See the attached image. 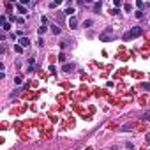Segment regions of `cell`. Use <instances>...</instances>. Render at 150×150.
<instances>
[{"label":"cell","instance_id":"obj_1","mask_svg":"<svg viewBox=\"0 0 150 150\" xmlns=\"http://www.w3.org/2000/svg\"><path fill=\"white\" fill-rule=\"evenodd\" d=\"M141 35V27H133L131 30H127L124 35H122V39L124 41H131V39H136V37Z\"/></svg>","mask_w":150,"mask_h":150},{"label":"cell","instance_id":"obj_2","mask_svg":"<svg viewBox=\"0 0 150 150\" xmlns=\"http://www.w3.org/2000/svg\"><path fill=\"white\" fill-rule=\"evenodd\" d=\"M113 28H106L102 34H99V39L101 41H104V43H108V41H111V39H113Z\"/></svg>","mask_w":150,"mask_h":150},{"label":"cell","instance_id":"obj_3","mask_svg":"<svg viewBox=\"0 0 150 150\" xmlns=\"http://www.w3.org/2000/svg\"><path fill=\"white\" fill-rule=\"evenodd\" d=\"M28 44H30V39H28V37H25V35H21V37H20V46H21V48H28Z\"/></svg>","mask_w":150,"mask_h":150},{"label":"cell","instance_id":"obj_4","mask_svg":"<svg viewBox=\"0 0 150 150\" xmlns=\"http://www.w3.org/2000/svg\"><path fill=\"white\" fill-rule=\"evenodd\" d=\"M69 27H71V28H76V27H78V18H76V16H71V18H69Z\"/></svg>","mask_w":150,"mask_h":150},{"label":"cell","instance_id":"obj_5","mask_svg":"<svg viewBox=\"0 0 150 150\" xmlns=\"http://www.w3.org/2000/svg\"><path fill=\"white\" fill-rule=\"evenodd\" d=\"M51 32H53L55 35H57V34H60L62 30H60V27H58V25H51Z\"/></svg>","mask_w":150,"mask_h":150},{"label":"cell","instance_id":"obj_6","mask_svg":"<svg viewBox=\"0 0 150 150\" xmlns=\"http://www.w3.org/2000/svg\"><path fill=\"white\" fill-rule=\"evenodd\" d=\"M72 69H74V64H65V65H64V71H65V72H71Z\"/></svg>","mask_w":150,"mask_h":150},{"label":"cell","instance_id":"obj_7","mask_svg":"<svg viewBox=\"0 0 150 150\" xmlns=\"http://www.w3.org/2000/svg\"><path fill=\"white\" fill-rule=\"evenodd\" d=\"M16 9H18V11H20L21 14H27V9H25V7H23L21 4H16Z\"/></svg>","mask_w":150,"mask_h":150},{"label":"cell","instance_id":"obj_8","mask_svg":"<svg viewBox=\"0 0 150 150\" xmlns=\"http://www.w3.org/2000/svg\"><path fill=\"white\" fill-rule=\"evenodd\" d=\"M101 7H102V4H101V2H97V4H94V11H101Z\"/></svg>","mask_w":150,"mask_h":150},{"label":"cell","instance_id":"obj_9","mask_svg":"<svg viewBox=\"0 0 150 150\" xmlns=\"http://www.w3.org/2000/svg\"><path fill=\"white\" fill-rule=\"evenodd\" d=\"M136 7H138V9H140V11H141V9H143V7H145V4H143V2H141V0H138V2H136Z\"/></svg>","mask_w":150,"mask_h":150},{"label":"cell","instance_id":"obj_10","mask_svg":"<svg viewBox=\"0 0 150 150\" xmlns=\"http://www.w3.org/2000/svg\"><path fill=\"white\" fill-rule=\"evenodd\" d=\"M131 129H133V125H129V124H127V125H122V127H120V131H131Z\"/></svg>","mask_w":150,"mask_h":150},{"label":"cell","instance_id":"obj_11","mask_svg":"<svg viewBox=\"0 0 150 150\" xmlns=\"http://www.w3.org/2000/svg\"><path fill=\"white\" fill-rule=\"evenodd\" d=\"M37 32H39V35H43V34L46 32V25H41V28H39V30H37Z\"/></svg>","mask_w":150,"mask_h":150},{"label":"cell","instance_id":"obj_12","mask_svg":"<svg viewBox=\"0 0 150 150\" xmlns=\"http://www.w3.org/2000/svg\"><path fill=\"white\" fill-rule=\"evenodd\" d=\"M64 14H69V16H71V14H74V9H72V7H67Z\"/></svg>","mask_w":150,"mask_h":150},{"label":"cell","instance_id":"obj_13","mask_svg":"<svg viewBox=\"0 0 150 150\" xmlns=\"http://www.w3.org/2000/svg\"><path fill=\"white\" fill-rule=\"evenodd\" d=\"M2 28H4V30H5V32H9V30H11V25H9V23H7V21H5V23H4V25H2Z\"/></svg>","mask_w":150,"mask_h":150},{"label":"cell","instance_id":"obj_14","mask_svg":"<svg viewBox=\"0 0 150 150\" xmlns=\"http://www.w3.org/2000/svg\"><path fill=\"white\" fill-rule=\"evenodd\" d=\"M14 51H16V53H21V51H23V48H21L20 44H16V46H14Z\"/></svg>","mask_w":150,"mask_h":150},{"label":"cell","instance_id":"obj_15","mask_svg":"<svg viewBox=\"0 0 150 150\" xmlns=\"http://www.w3.org/2000/svg\"><path fill=\"white\" fill-rule=\"evenodd\" d=\"M58 60H60V62H65V55H64V53L58 55Z\"/></svg>","mask_w":150,"mask_h":150},{"label":"cell","instance_id":"obj_16","mask_svg":"<svg viewBox=\"0 0 150 150\" xmlns=\"http://www.w3.org/2000/svg\"><path fill=\"white\" fill-rule=\"evenodd\" d=\"M92 25H94L92 20H87V21H85V27H92Z\"/></svg>","mask_w":150,"mask_h":150},{"label":"cell","instance_id":"obj_17","mask_svg":"<svg viewBox=\"0 0 150 150\" xmlns=\"http://www.w3.org/2000/svg\"><path fill=\"white\" fill-rule=\"evenodd\" d=\"M141 87H143V88H145V90H150V83H143V85H141Z\"/></svg>","mask_w":150,"mask_h":150},{"label":"cell","instance_id":"obj_18","mask_svg":"<svg viewBox=\"0 0 150 150\" xmlns=\"http://www.w3.org/2000/svg\"><path fill=\"white\" fill-rule=\"evenodd\" d=\"M21 81H23V80H21V78H20V76H18V78H16V80H14V83H16V85H20V83H21Z\"/></svg>","mask_w":150,"mask_h":150},{"label":"cell","instance_id":"obj_19","mask_svg":"<svg viewBox=\"0 0 150 150\" xmlns=\"http://www.w3.org/2000/svg\"><path fill=\"white\" fill-rule=\"evenodd\" d=\"M57 5H58V2H51V4H50V7H51V9H55Z\"/></svg>","mask_w":150,"mask_h":150},{"label":"cell","instance_id":"obj_20","mask_svg":"<svg viewBox=\"0 0 150 150\" xmlns=\"http://www.w3.org/2000/svg\"><path fill=\"white\" fill-rule=\"evenodd\" d=\"M115 150H117V148H115Z\"/></svg>","mask_w":150,"mask_h":150}]
</instances>
